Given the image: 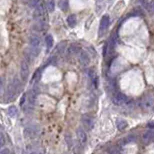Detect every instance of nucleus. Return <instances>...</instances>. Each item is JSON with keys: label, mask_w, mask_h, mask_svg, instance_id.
Returning <instances> with one entry per match:
<instances>
[{"label": "nucleus", "mask_w": 154, "mask_h": 154, "mask_svg": "<svg viewBox=\"0 0 154 154\" xmlns=\"http://www.w3.org/2000/svg\"><path fill=\"white\" fill-rule=\"evenodd\" d=\"M76 135H77V138H78L79 142H80L81 144H85L86 142H87V134H86V132L83 129H81V128L77 129Z\"/></svg>", "instance_id": "6e6552de"}, {"label": "nucleus", "mask_w": 154, "mask_h": 154, "mask_svg": "<svg viewBox=\"0 0 154 154\" xmlns=\"http://www.w3.org/2000/svg\"><path fill=\"white\" fill-rule=\"evenodd\" d=\"M79 61H80V63L82 65H88L90 62V57L89 55H88L87 52L81 50L79 52Z\"/></svg>", "instance_id": "1a4fd4ad"}, {"label": "nucleus", "mask_w": 154, "mask_h": 154, "mask_svg": "<svg viewBox=\"0 0 154 154\" xmlns=\"http://www.w3.org/2000/svg\"><path fill=\"white\" fill-rule=\"evenodd\" d=\"M29 51H30V53L32 54L33 57H37L38 54L40 53V47L30 46V48H29Z\"/></svg>", "instance_id": "aec40b11"}, {"label": "nucleus", "mask_w": 154, "mask_h": 154, "mask_svg": "<svg viewBox=\"0 0 154 154\" xmlns=\"http://www.w3.org/2000/svg\"><path fill=\"white\" fill-rule=\"evenodd\" d=\"M135 139H136V138H135V136H133V135H130V136H127L126 138H124V140L122 141V143H123V144L130 143V142L134 141Z\"/></svg>", "instance_id": "b1692460"}, {"label": "nucleus", "mask_w": 154, "mask_h": 154, "mask_svg": "<svg viewBox=\"0 0 154 154\" xmlns=\"http://www.w3.org/2000/svg\"><path fill=\"white\" fill-rule=\"evenodd\" d=\"M108 152L109 153H119L120 152V149L119 148H116V147H111V148L108 149Z\"/></svg>", "instance_id": "a878e982"}, {"label": "nucleus", "mask_w": 154, "mask_h": 154, "mask_svg": "<svg viewBox=\"0 0 154 154\" xmlns=\"http://www.w3.org/2000/svg\"><path fill=\"white\" fill-rule=\"evenodd\" d=\"M113 102L116 105H123L128 102V97L122 93H116L113 97Z\"/></svg>", "instance_id": "0eeeda50"}, {"label": "nucleus", "mask_w": 154, "mask_h": 154, "mask_svg": "<svg viewBox=\"0 0 154 154\" xmlns=\"http://www.w3.org/2000/svg\"><path fill=\"white\" fill-rule=\"evenodd\" d=\"M81 120H82V123H83V125H84V127L87 129L88 131H91L92 129L94 128L95 121L91 116H89V115H83Z\"/></svg>", "instance_id": "20e7f679"}, {"label": "nucleus", "mask_w": 154, "mask_h": 154, "mask_svg": "<svg viewBox=\"0 0 154 154\" xmlns=\"http://www.w3.org/2000/svg\"><path fill=\"white\" fill-rule=\"evenodd\" d=\"M46 6H47V10L49 12H53L54 9H55V1L54 0H48L46 3Z\"/></svg>", "instance_id": "6ab92c4d"}, {"label": "nucleus", "mask_w": 154, "mask_h": 154, "mask_svg": "<svg viewBox=\"0 0 154 154\" xmlns=\"http://www.w3.org/2000/svg\"><path fill=\"white\" fill-rule=\"evenodd\" d=\"M88 75H89V77L91 78V80L93 81L94 85L97 87V76H96V73L94 72V70L90 69L89 71H88Z\"/></svg>", "instance_id": "a211bd4d"}, {"label": "nucleus", "mask_w": 154, "mask_h": 154, "mask_svg": "<svg viewBox=\"0 0 154 154\" xmlns=\"http://www.w3.org/2000/svg\"><path fill=\"white\" fill-rule=\"evenodd\" d=\"M20 76H21L22 81H24V82H26L27 79H28L29 67L26 61H23V62L21 63V66H20Z\"/></svg>", "instance_id": "39448f33"}, {"label": "nucleus", "mask_w": 154, "mask_h": 154, "mask_svg": "<svg viewBox=\"0 0 154 154\" xmlns=\"http://www.w3.org/2000/svg\"><path fill=\"white\" fill-rule=\"evenodd\" d=\"M108 25H109V16L105 15V16L102 17V19L100 21V25H99V36H102L104 34V32L107 30Z\"/></svg>", "instance_id": "423d86ee"}, {"label": "nucleus", "mask_w": 154, "mask_h": 154, "mask_svg": "<svg viewBox=\"0 0 154 154\" xmlns=\"http://www.w3.org/2000/svg\"><path fill=\"white\" fill-rule=\"evenodd\" d=\"M17 113H18V109L15 106H10V107L8 108V114L10 117L17 116Z\"/></svg>", "instance_id": "f3484780"}, {"label": "nucleus", "mask_w": 154, "mask_h": 154, "mask_svg": "<svg viewBox=\"0 0 154 154\" xmlns=\"http://www.w3.org/2000/svg\"><path fill=\"white\" fill-rule=\"evenodd\" d=\"M65 46H66V42H64V41L60 42L59 44L57 45V51L59 52V53L63 52V50L65 49Z\"/></svg>", "instance_id": "393cba45"}, {"label": "nucleus", "mask_w": 154, "mask_h": 154, "mask_svg": "<svg viewBox=\"0 0 154 154\" xmlns=\"http://www.w3.org/2000/svg\"><path fill=\"white\" fill-rule=\"evenodd\" d=\"M67 23L70 27H74L77 23V20H76V16L75 15H70L67 18Z\"/></svg>", "instance_id": "dca6fc26"}, {"label": "nucleus", "mask_w": 154, "mask_h": 154, "mask_svg": "<svg viewBox=\"0 0 154 154\" xmlns=\"http://www.w3.org/2000/svg\"><path fill=\"white\" fill-rule=\"evenodd\" d=\"M58 6H59V8L61 10L66 11L69 7L68 0H59V1H58Z\"/></svg>", "instance_id": "2eb2a0df"}, {"label": "nucleus", "mask_w": 154, "mask_h": 154, "mask_svg": "<svg viewBox=\"0 0 154 154\" xmlns=\"http://www.w3.org/2000/svg\"><path fill=\"white\" fill-rule=\"evenodd\" d=\"M154 106V97L152 94H147L141 99V107L145 111H149Z\"/></svg>", "instance_id": "f03ea898"}, {"label": "nucleus", "mask_w": 154, "mask_h": 154, "mask_svg": "<svg viewBox=\"0 0 154 154\" xmlns=\"http://www.w3.org/2000/svg\"><path fill=\"white\" fill-rule=\"evenodd\" d=\"M41 3V0H29V6L31 8H36Z\"/></svg>", "instance_id": "5701e85b"}, {"label": "nucleus", "mask_w": 154, "mask_h": 154, "mask_svg": "<svg viewBox=\"0 0 154 154\" xmlns=\"http://www.w3.org/2000/svg\"><path fill=\"white\" fill-rule=\"evenodd\" d=\"M10 151H9V149H2L1 151H0V153L1 154H5V153H9Z\"/></svg>", "instance_id": "c756f323"}, {"label": "nucleus", "mask_w": 154, "mask_h": 154, "mask_svg": "<svg viewBox=\"0 0 154 154\" xmlns=\"http://www.w3.org/2000/svg\"><path fill=\"white\" fill-rule=\"evenodd\" d=\"M127 126H128V124H127V122H126L125 120L118 119L116 121V127H117L118 130H123V129H125Z\"/></svg>", "instance_id": "f8f14e48"}, {"label": "nucleus", "mask_w": 154, "mask_h": 154, "mask_svg": "<svg viewBox=\"0 0 154 154\" xmlns=\"http://www.w3.org/2000/svg\"><path fill=\"white\" fill-rule=\"evenodd\" d=\"M39 133V128L37 126H29V127H26L24 129V136L27 139H32V138H35Z\"/></svg>", "instance_id": "7ed1b4c3"}, {"label": "nucleus", "mask_w": 154, "mask_h": 154, "mask_svg": "<svg viewBox=\"0 0 154 154\" xmlns=\"http://www.w3.org/2000/svg\"><path fill=\"white\" fill-rule=\"evenodd\" d=\"M145 8H146L147 12H148L149 14L153 15L154 14V1L153 2H150V3H148V4H146Z\"/></svg>", "instance_id": "412c9836"}, {"label": "nucleus", "mask_w": 154, "mask_h": 154, "mask_svg": "<svg viewBox=\"0 0 154 154\" xmlns=\"http://www.w3.org/2000/svg\"><path fill=\"white\" fill-rule=\"evenodd\" d=\"M25 98H26V95H25V94H23V95H22V97H21V101H20V105H22V104H23V101H25Z\"/></svg>", "instance_id": "c85d7f7f"}, {"label": "nucleus", "mask_w": 154, "mask_h": 154, "mask_svg": "<svg viewBox=\"0 0 154 154\" xmlns=\"http://www.w3.org/2000/svg\"><path fill=\"white\" fill-rule=\"evenodd\" d=\"M53 37H52V35L48 34L45 37V43H46V48H47V52H48L50 49L52 48V46H53Z\"/></svg>", "instance_id": "9b49d317"}, {"label": "nucleus", "mask_w": 154, "mask_h": 154, "mask_svg": "<svg viewBox=\"0 0 154 154\" xmlns=\"http://www.w3.org/2000/svg\"><path fill=\"white\" fill-rule=\"evenodd\" d=\"M0 141H1V143H0V146L3 147L4 146V143H5V138H4V135L3 133H0Z\"/></svg>", "instance_id": "bb28decb"}, {"label": "nucleus", "mask_w": 154, "mask_h": 154, "mask_svg": "<svg viewBox=\"0 0 154 154\" xmlns=\"http://www.w3.org/2000/svg\"><path fill=\"white\" fill-rule=\"evenodd\" d=\"M19 89H20V82H19V80H18V78L15 77V78L13 79V80L9 83V85L7 86L6 96H5L6 98H7L6 99V101L11 100V99H12L13 97L18 93V90Z\"/></svg>", "instance_id": "f257e3e1"}, {"label": "nucleus", "mask_w": 154, "mask_h": 154, "mask_svg": "<svg viewBox=\"0 0 154 154\" xmlns=\"http://www.w3.org/2000/svg\"><path fill=\"white\" fill-rule=\"evenodd\" d=\"M33 28L37 31H44L47 28V24L44 21H39L38 23H36Z\"/></svg>", "instance_id": "ddd939ff"}, {"label": "nucleus", "mask_w": 154, "mask_h": 154, "mask_svg": "<svg viewBox=\"0 0 154 154\" xmlns=\"http://www.w3.org/2000/svg\"><path fill=\"white\" fill-rule=\"evenodd\" d=\"M143 139L145 140L146 142L151 141L152 139H154V131L153 130H148L146 131L143 134Z\"/></svg>", "instance_id": "4468645a"}, {"label": "nucleus", "mask_w": 154, "mask_h": 154, "mask_svg": "<svg viewBox=\"0 0 154 154\" xmlns=\"http://www.w3.org/2000/svg\"><path fill=\"white\" fill-rule=\"evenodd\" d=\"M81 50L80 48H79L77 45H71V46L69 47V53L70 54H76V53H79Z\"/></svg>", "instance_id": "4be33fe9"}, {"label": "nucleus", "mask_w": 154, "mask_h": 154, "mask_svg": "<svg viewBox=\"0 0 154 154\" xmlns=\"http://www.w3.org/2000/svg\"><path fill=\"white\" fill-rule=\"evenodd\" d=\"M29 45L34 47H41V39L37 35L29 36Z\"/></svg>", "instance_id": "9d476101"}, {"label": "nucleus", "mask_w": 154, "mask_h": 154, "mask_svg": "<svg viewBox=\"0 0 154 154\" xmlns=\"http://www.w3.org/2000/svg\"><path fill=\"white\" fill-rule=\"evenodd\" d=\"M65 140H66V142L68 143V146L71 147V146H72V143H73V142H72L71 140H70V136H69V135H66V138H65Z\"/></svg>", "instance_id": "cd10ccee"}]
</instances>
